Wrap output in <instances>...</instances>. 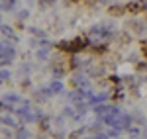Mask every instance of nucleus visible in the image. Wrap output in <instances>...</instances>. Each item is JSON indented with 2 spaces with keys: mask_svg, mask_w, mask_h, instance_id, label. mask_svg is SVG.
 Instances as JSON below:
<instances>
[{
  "mask_svg": "<svg viewBox=\"0 0 147 139\" xmlns=\"http://www.w3.org/2000/svg\"><path fill=\"white\" fill-rule=\"evenodd\" d=\"M141 51H143V55H145V59H147V41L141 43Z\"/></svg>",
  "mask_w": 147,
  "mask_h": 139,
  "instance_id": "nucleus-1",
  "label": "nucleus"
}]
</instances>
